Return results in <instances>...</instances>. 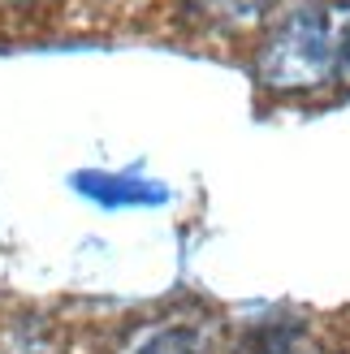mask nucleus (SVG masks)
<instances>
[{
  "label": "nucleus",
  "instance_id": "f03ea898",
  "mask_svg": "<svg viewBox=\"0 0 350 354\" xmlns=\"http://www.w3.org/2000/svg\"><path fill=\"white\" fill-rule=\"evenodd\" d=\"M143 354H195V346H190L186 333H165V337H156Z\"/></svg>",
  "mask_w": 350,
  "mask_h": 354
},
{
  "label": "nucleus",
  "instance_id": "f257e3e1",
  "mask_svg": "<svg viewBox=\"0 0 350 354\" xmlns=\"http://www.w3.org/2000/svg\"><path fill=\"white\" fill-rule=\"evenodd\" d=\"M74 186L104 207H143V203L169 199V190L160 182H138V177H113V173H78Z\"/></svg>",
  "mask_w": 350,
  "mask_h": 354
}]
</instances>
